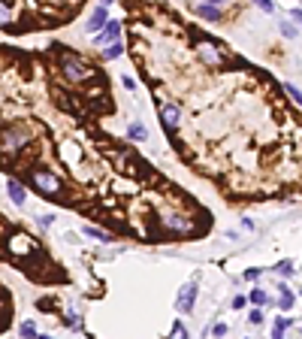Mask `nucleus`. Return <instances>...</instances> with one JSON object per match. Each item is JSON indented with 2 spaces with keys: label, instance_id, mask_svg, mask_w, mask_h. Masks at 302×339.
<instances>
[{
  "label": "nucleus",
  "instance_id": "f257e3e1",
  "mask_svg": "<svg viewBox=\"0 0 302 339\" xmlns=\"http://www.w3.org/2000/svg\"><path fill=\"white\" fill-rule=\"evenodd\" d=\"M27 182L37 188V191H43L46 197H58V194H61V179H58L51 170H46V167L30 170V173H27Z\"/></svg>",
  "mask_w": 302,
  "mask_h": 339
},
{
  "label": "nucleus",
  "instance_id": "f03ea898",
  "mask_svg": "<svg viewBox=\"0 0 302 339\" xmlns=\"http://www.w3.org/2000/svg\"><path fill=\"white\" fill-rule=\"evenodd\" d=\"M64 76L70 79V82H85L88 76H91V67H88V64H82V61H76V58H64Z\"/></svg>",
  "mask_w": 302,
  "mask_h": 339
},
{
  "label": "nucleus",
  "instance_id": "7ed1b4c3",
  "mask_svg": "<svg viewBox=\"0 0 302 339\" xmlns=\"http://www.w3.org/2000/svg\"><path fill=\"white\" fill-rule=\"evenodd\" d=\"M197 294H200V288H197L193 282L182 285V291H179V300H175V306H179V312H190V309H193V303H197Z\"/></svg>",
  "mask_w": 302,
  "mask_h": 339
},
{
  "label": "nucleus",
  "instance_id": "20e7f679",
  "mask_svg": "<svg viewBox=\"0 0 302 339\" xmlns=\"http://www.w3.org/2000/svg\"><path fill=\"white\" fill-rule=\"evenodd\" d=\"M161 118H163V128L169 130V133H175V128H179V109H175V106H163L161 109Z\"/></svg>",
  "mask_w": 302,
  "mask_h": 339
},
{
  "label": "nucleus",
  "instance_id": "39448f33",
  "mask_svg": "<svg viewBox=\"0 0 302 339\" xmlns=\"http://www.w3.org/2000/svg\"><path fill=\"white\" fill-rule=\"evenodd\" d=\"M106 25H109V22H106V9L100 6V9H97V12L91 15V22L85 25V30H88V33H97V30H103Z\"/></svg>",
  "mask_w": 302,
  "mask_h": 339
},
{
  "label": "nucleus",
  "instance_id": "423d86ee",
  "mask_svg": "<svg viewBox=\"0 0 302 339\" xmlns=\"http://www.w3.org/2000/svg\"><path fill=\"white\" fill-rule=\"evenodd\" d=\"M118 33H121V25H118V22H109V25L103 27V33H100L97 40H100V43H115Z\"/></svg>",
  "mask_w": 302,
  "mask_h": 339
},
{
  "label": "nucleus",
  "instance_id": "0eeeda50",
  "mask_svg": "<svg viewBox=\"0 0 302 339\" xmlns=\"http://www.w3.org/2000/svg\"><path fill=\"white\" fill-rule=\"evenodd\" d=\"M6 194H9V197H12V203H24V188H22V182H15V179H9L6 182Z\"/></svg>",
  "mask_w": 302,
  "mask_h": 339
},
{
  "label": "nucleus",
  "instance_id": "6e6552de",
  "mask_svg": "<svg viewBox=\"0 0 302 339\" xmlns=\"http://www.w3.org/2000/svg\"><path fill=\"white\" fill-rule=\"evenodd\" d=\"M197 12L203 15V19H209V22H218V19H221V9H218V3H203Z\"/></svg>",
  "mask_w": 302,
  "mask_h": 339
},
{
  "label": "nucleus",
  "instance_id": "1a4fd4ad",
  "mask_svg": "<svg viewBox=\"0 0 302 339\" xmlns=\"http://www.w3.org/2000/svg\"><path fill=\"white\" fill-rule=\"evenodd\" d=\"M166 227H172V230H182V234H187V230H190L187 218H175V215H166Z\"/></svg>",
  "mask_w": 302,
  "mask_h": 339
},
{
  "label": "nucleus",
  "instance_id": "9d476101",
  "mask_svg": "<svg viewBox=\"0 0 302 339\" xmlns=\"http://www.w3.org/2000/svg\"><path fill=\"white\" fill-rule=\"evenodd\" d=\"M103 55L109 58V61H115V58H121V55H124V46H121V43L115 40L112 46H106V52H103Z\"/></svg>",
  "mask_w": 302,
  "mask_h": 339
},
{
  "label": "nucleus",
  "instance_id": "9b49d317",
  "mask_svg": "<svg viewBox=\"0 0 302 339\" xmlns=\"http://www.w3.org/2000/svg\"><path fill=\"white\" fill-rule=\"evenodd\" d=\"M278 306H281L284 312H287V309H293V294H290L287 288H284V285H281V303H278Z\"/></svg>",
  "mask_w": 302,
  "mask_h": 339
},
{
  "label": "nucleus",
  "instance_id": "f8f14e48",
  "mask_svg": "<svg viewBox=\"0 0 302 339\" xmlns=\"http://www.w3.org/2000/svg\"><path fill=\"white\" fill-rule=\"evenodd\" d=\"M85 234L91 236V239H100V242H109V234H103V230H97V227H85Z\"/></svg>",
  "mask_w": 302,
  "mask_h": 339
},
{
  "label": "nucleus",
  "instance_id": "ddd939ff",
  "mask_svg": "<svg viewBox=\"0 0 302 339\" xmlns=\"http://www.w3.org/2000/svg\"><path fill=\"white\" fill-rule=\"evenodd\" d=\"M200 55H203L209 64H218V61H221V58H218V52H215V49H209V46H203V49H200Z\"/></svg>",
  "mask_w": 302,
  "mask_h": 339
},
{
  "label": "nucleus",
  "instance_id": "4468645a",
  "mask_svg": "<svg viewBox=\"0 0 302 339\" xmlns=\"http://www.w3.org/2000/svg\"><path fill=\"white\" fill-rule=\"evenodd\" d=\"M287 333V321L284 318H275V324H272V336H284Z\"/></svg>",
  "mask_w": 302,
  "mask_h": 339
},
{
  "label": "nucleus",
  "instance_id": "2eb2a0df",
  "mask_svg": "<svg viewBox=\"0 0 302 339\" xmlns=\"http://www.w3.org/2000/svg\"><path fill=\"white\" fill-rule=\"evenodd\" d=\"M148 133H145V128L142 124H130V139H145Z\"/></svg>",
  "mask_w": 302,
  "mask_h": 339
},
{
  "label": "nucleus",
  "instance_id": "dca6fc26",
  "mask_svg": "<svg viewBox=\"0 0 302 339\" xmlns=\"http://www.w3.org/2000/svg\"><path fill=\"white\" fill-rule=\"evenodd\" d=\"M275 273H281V276H290V273H293V263H290V261H281V263H275Z\"/></svg>",
  "mask_w": 302,
  "mask_h": 339
},
{
  "label": "nucleus",
  "instance_id": "f3484780",
  "mask_svg": "<svg viewBox=\"0 0 302 339\" xmlns=\"http://www.w3.org/2000/svg\"><path fill=\"white\" fill-rule=\"evenodd\" d=\"M284 91H287V94H290V97H293V100H296V103L302 106V91H299L296 85H284Z\"/></svg>",
  "mask_w": 302,
  "mask_h": 339
},
{
  "label": "nucleus",
  "instance_id": "a211bd4d",
  "mask_svg": "<svg viewBox=\"0 0 302 339\" xmlns=\"http://www.w3.org/2000/svg\"><path fill=\"white\" fill-rule=\"evenodd\" d=\"M22 336H40L37 324H33V321H24V324H22Z\"/></svg>",
  "mask_w": 302,
  "mask_h": 339
},
{
  "label": "nucleus",
  "instance_id": "6ab92c4d",
  "mask_svg": "<svg viewBox=\"0 0 302 339\" xmlns=\"http://www.w3.org/2000/svg\"><path fill=\"white\" fill-rule=\"evenodd\" d=\"M251 303H254V306H263V303H266V294H263L260 288H254V291H251Z\"/></svg>",
  "mask_w": 302,
  "mask_h": 339
},
{
  "label": "nucleus",
  "instance_id": "aec40b11",
  "mask_svg": "<svg viewBox=\"0 0 302 339\" xmlns=\"http://www.w3.org/2000/svg\"><path fill=\"white\" fill-rule=\"evenodd\" d=\"M172 336H179V339H185V336H187V327L182 324V321H175V324H172Z\"/></svg>",
  "mask_w": 302,
  "mask_h": 339
},
{
  "label": "nucleus",
  "instance_id": "412c9836",
  "mask_svg": "<svg viewBox=\"0 0 302 339\" xmlns=\"http://www.w3.org/2000/svg\"><path fill=\"white\" fill-rule=\"evenodd\" d=\"M254 3H257L263 12H272V9H275V3H272V0H254Z\"/></svg>",
  "mask_w": 302,
  "mask_h": 339
},
{
  "label": "nucleus",
  "instance_id": "4be33fe9",
  "mask_svg": "<svg viewBox=\"0 0 302 339\" xmlns=\"http://www.w3.org/2000/svg\"><path fill=\"white\" fill-rule=\"evenodd\" d=\"M281 33H284V37H296V27L287 25V22H281Z\"/></svg>",
  "mask_w": 302,
  "mask_h": 339
},
{
  "label": "nucleus",
  "instance_id": "5701e85b",
  "mask_svg": "<svg viewBox=\"0 0 302 339\" xmlns=\"http://www.w3.org/2000/svg\"><path fill=\"white\" fill-rule=\"evenodd\" d=\"M248 321H251V324H260V321H263V312H260V309H254V312H248Z\"/></svg>",
  "mask_w": 302,
  "mask_h": 339
},
{
  "label": "nucleus",
  "instance_id": "b1692460",
  "mask_svg": "<svg viewBox=\"0 0 302 339\" xmlns=\"http://www.w3.org/2000/svg\"><path fill=\"white\" fill-rule=\"evenodd\" d=\"M124 88H130V91H136V79H133V76H124Z\"/></svg>",
  "mask_w": 302,
  "mask_h": 339
},
{
  "label": "nucleus",
  "instance_id": "393cba45",
  "mask_svg": "<svg viewBox=\"0 0 302 339\" xmlns=\"http://www.w3.org/2000/svg\"><path fill=\"white\" fill-rule=\"evenodd\" d=\"M290 19H293V22H299V25H302V9H290Z\"/></svg>",
  "mask_w": 302,
  "mask_h": 339
},
{
  "label": "nucleus",
  "instance_id": "a878e982",
  "mask_svg": "<svg viewBox=\"0 0 302 339\" xmlns=\"http://www.w3.org/2000/svg\"><path fill=\"white\" fill-rule=\"evenodd\" d=\"M211 333H215V336H224V333H227V327H224V324H215V327H211Z\"/></svg>",
  "mask_w": 302,
  "mask_h": 339
},
{
  "label": "nucleus",
  "instance_id": "bb28decb",
  "mask_svg": "<svg viewBox=\"0 0 302 339\" xmlns=\"http://www.w3.org/2000/svg\"><path fill=\"white\" fill-rule=\"evenodd\" d=\"M206 3H218V6H221V3H224V0H206Z\"/></svg>",
  "mask_w": 302,
  "mask_h": 339
}]
</instances>
